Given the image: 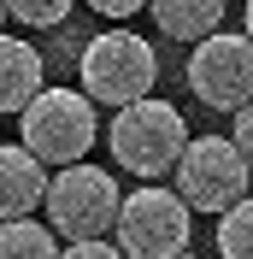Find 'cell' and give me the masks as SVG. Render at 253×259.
<instances>
[{"mask_svg": "<svg viewBox=\"0 0 253 259\" xmlns=\"http://www.w3.org/2000/svg\"><path fill=\"white\" fill-rule=\"evenodd\" d=\"M236 147H241V153L253 159V100H247V106L236 112Z\"/></svg>", "mask_w": 253, "mask_h": 259, "instance_id": "cell-16", "label": "cell"}, {"mask_svg": "<svg viewBox=\"0 0 253 259\" xmlns=\"http://www.w3.org/2000/svg\"><path fill=\"white\" fill-rule=\"evenodd\" d=\"M65 259H130V253L106 236H95V242H65Z\"/></svg>", "mask_w": 253, "mask_h": 259, "instance_id": "cell-14", "label": "cell"}, {"mask_svg": "<svg viewBox=\"0 0 253 259\" xmlns=\"http://www.w3.org/2000/svg\"><path fill=\"white\" fill-rule=\"evenodd\" d=\"M241 30L253 35V0H247V6H241Z\"/></svg>", "mask_w": 253, "mask_h": 259, "instance_id": "cell-17", "label": "cell"}, {"mask_svg": "<svg viewBox=\"0 0 253 259\" xmlns=\"http://www.w3.org/2000/svg\"><path fill=\"white\" fill-rule=\"evenodd\" d=\"M48 89V71H41V53L30 41L6 35L0 41V112H24L35 95Z\"/></svg>", "mask_w": 253, "mask_h": 259, "instance_id": "cell-9", "label": "cell"}, {"mask_svg": "<svg viewBox=\"0 0 253 259\" xmlns=\"http://www.w3.org/2000/svg\"><path fill=\"white\" fill-rule=\"evenodd\" d=\"M189 218L194 206L177 189H130L112 236L130 259H177L189 253Z\"/></svg>", "mask_w": 253, "mask_h": 259, "instance_id": "cell-6", "label": "cell"}, {"mask_svg": "<svg viewBox=\"0 0 253 259\" xmlns=\"http://www.w3.org/2000/svg\"><path fill=\"white\" fill-rule=\"evenodd\" d=\"M247 189H253V159L236 147V136H194L189 153L177 159V194L194 212L224 218L236 200H247Z\"/></svg>", "mask_w": 253, "mask_h": 259, "instance_id": "cell-4", "label": "cell"}, {"mask_svg": "<svg viewBox=\"0 0 253 259\" xmlns=\"http://www.w3.org/2000/svg\"><path fill=\"white\" fill-rule=\"evenodd\" d=\"M189 89L212 112H241L253 100V35L247 30H218V35H206V41H194Z\"/></svg>", "mask_w": 253, "mask_h": 259, "instance_id": "cell-7", "label": "cell"}, {"mask_svg": "<svg viewBox=\"0 0 253 259\" xmlns=\"http://www.w3.org/2000/svg\"><path fill=\"white\" fill-rule=\"evenodd\" d=\"M218 253L224 259H253V194L218 218Z\"/></svg>", "mask_w": 253, "mask_h": 259, "instance_id": "cell-12", "label": "cell"}, {"mask_svg": "<svg viewBox=\"0 0 253 259\" xmlns=\"http://www.w3.org/2000/svg\"><path fill=\"white\" fill-rule=\"evenodd\" d=\"M177 259H194V253H177Z\"/></svg>", "mask_w": 253, "mask_h": 259, "instance_id": "cell-18", "label": "cell"}, {"mask_svg": "<svg viewBox=\"0 0 253 259\" xmlns=\"http://www.w3.org/2000/svg\"><path fill=\"white\" fill-rule=\"evenodd\" d=\"M118 212H124V189L112 171L100 165H65L48 189V224L59 230L65 242H95L118 230Z\"/></svg>", "mask_w": 253, "mask_h": 259, "instance_id": "cell-5", "label": "cell"}, {"mask_svg": "<svg viewBox=\"0 0 253 259\" xmlns=\"http://www.w3.org/2000/svg\"><path fill=\"white\" fill-rule=\"evenodd\" d=\"M224 6L230 0H153L147 12H153V24L171 41H206V35H218V24H224Z\"/></svg>", "mask_w": 253, "mask_h": 259, "instance_id": "cell-10", "label": "cell"}, {"mask_svg": "<svg viewBox=\"0 0 253 259\" xmlns=\"http://www.w3.org/2000/svg\"><path fill=\"white\" fill-rule=\"evenodd\" d=\"M189 124H183V112H177L171 100H136V106H118V118H112L106 130V147L112 159L124 165V171H136V177H165V171H177V159L189 153Z\"/></svg>", "mask_w": 253, "mask_h": 259, "instance_id": "cell-1", "label": "cell"}, {"mask_svg": "<svg viewBox=\"0 0 253 259\" xmlns=\"http://www.w3.org/2000/svg\"><path fill=\"white\" fill-rule=\"evenodd\" d=\"M0 259H65V236L41 218H6L0 224Z\"/></svg>", "mask_w": 253, "mask_h": 259, "instance_id": "cell-11", "label": "cell"}, {"mask_svg": "<svg viewBox=\"0 0 253 259\" xmlns=\"http://www.w3.org/2000/svg\"><path fill=\"white\" fill-rule=\"evenodd\" d=\"M95 12H106V18H136L142 6H153V0H89Z\"/></svg>", "mask_w": 253, "mask_h": 259, "instance_id": "cell-15", "label": "cell"}, {"mask_svg": "<svg viewBox=\"0 0 253 259\" xmlns=\"http://www.w3.org/2000/svg\"><path fill=\"white\" fill-rule=\"evenodd\" d=\"M153 77H159V59L142 35L130 30H106L82 48V95L95 106H136V100L153 95Z\"/></svg>", "mask_w": 253, "mask_h": 259, "instance_id": "cell-3", "label": "cell"}, {"mask_svg": "<svg viewBox=\"0 0 253 259\" xmlns=\"http://www.w3.org/2000/svg\"><path fill=\"white\" fill-rule=\"evenodd\" d=\"M48 159H35L24 142L0 147V218H35L48 206Z\"/></svg>", "mask_w": 253, "mask_h": 259, "instance_id": "cell-8", "label": "cell"}, {"mask_svg": "<svg viewBox=\"0 0 253 259\" xmlns=\"http://www.w3.org/2000/svg\"><path fill=\"white\" fill-rule=\"evenodd\" d=\"M71 6H77V0H6V12H12L18 24H30V30H53V24H65Z\"/></svg>", "mask_w": 253, "mask_h": 259, "instance_id": "cell-13", "label": "cell"}, {"mask_svg": "<svg viewBox=\"0 0 253 259\" xmlns=\"http://www.w3.org/2000/svg\"><path fill=\"white\" fill-rule=\"evenodd\" d=\"M18 142L48 165H82L95 147V100L82 89H41V95L18 112Z\"/></svg>", "mask_w": 253, "mask_h": 259, "instance_id": "cell-2", "label": "cell"}]
</instances>
